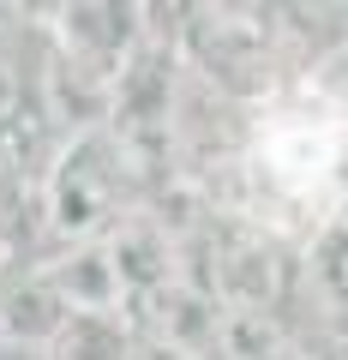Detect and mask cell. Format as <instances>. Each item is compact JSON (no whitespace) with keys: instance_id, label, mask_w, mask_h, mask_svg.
Listing matches in <instances>:
<instances>
[{"instance_id":"obj_1","label":"cell","mask_w":348,"mask_h":360,"mask_svg":"<svg viewBox=\"0 0 348 360\" xmlns=\"http://www.w3.org/2000/svg\"><path fill=\"white\" fill-rule=\"evenodd\" d=\"M132 205H138V193H132L127 162H120L108 127L72 132L60 144V156H54V168L42 174V222L66 246L103 240Z\"/></svg>"},{"instance_id":"obj_2","label":"cell","mask_w":348,"mask_h":360,"mask_svg":"<svg viewBox=\"0 0 348 360\" xmlns=\"http://www.w3.org/2000/svg\"><path fill=\"white\" fill-rule=\"evenodd\" d=\"M49 49L115 96L127 66L150 49V0H54Z\"/></svg>"},{"instance_id":"obj_3","label":"cell","mask_w":348,"mask_h":360,"mask_svg":"<svg viewBox=\"0 0 348 360\" xmlns=\"http://www.w3.org/2000/svg\"><path fill=\"white\" fill-rule=\"evenodd\" d=\"M30 18H0V132L42 127V72L49 37L25 30Z\"/></svg>"},{"instance_id":"obj_4","label":"cell","mask_w":348,"mask_h":360,"mask_svg":"<svg viewBox=\"0 0 348 360\" xmlns=\"http://www.w3.org/2000/svg\"><path fill=\"white\" fill-rule=\"evenodd\" d=\"M42 360H138V336L120 312H66L42 342Z\"/></svg>"}]
</instances>
